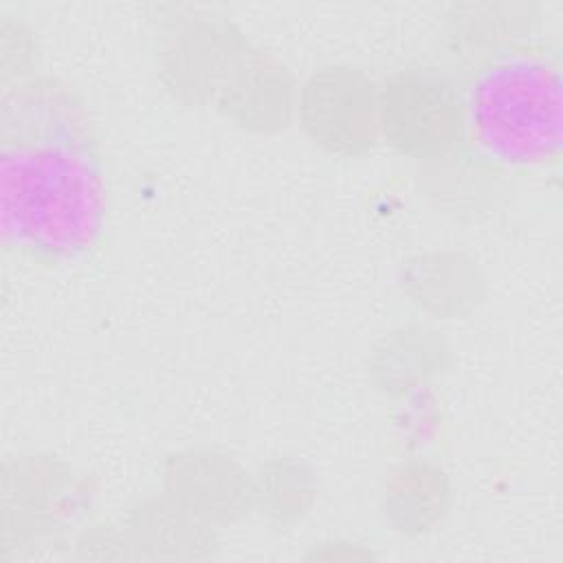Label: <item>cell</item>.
Segmentation results:
<instances>
[{"label":"cell","instance_id":"1","mask_svg":"<svg viewBox=\"0 0 563 563\" xmlns=\"http://www.w3.org/2000/svg\"><path fill=\"white\" fill-rule=\"evenodd\" d=\"M559 79L541 59H508L477 79L468 125L477 141L510 163L548 156L559 143Z\"/></svg>","mask_w":563,"mask_h":563},{"label":"cell","instance_id":"2","mask_svg":"<svg viewBox=\"0 0 563 563\" xmlns=\"http://www.w3.org/2000/svg\"><path fill=\"white\" fill-rule=\"evenodd\" d=\"M15 196L22 233L46 249H75L90 238L97 222V178L84 156L68 150L31 152L7 174V198Z\"/></svg>","mask_w":563,"mask_h":563}]
</instances>
